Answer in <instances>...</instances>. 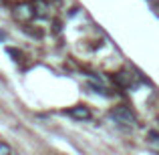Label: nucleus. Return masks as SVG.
<instances>
[{
  "label": "nucleus",
  "instance_id": "obj_1",
  "mask_svg": "<svg viewBox=\"0 0 159 155\" xmlns=\"http://www.w3.org/2000/svg\"><path fill=\"white\" fill-rule=\"evenodd\" d=\"M111 117L115 121H119V123H127V125H131V123H135V115L131 113V109H127V107H115L111 111Z\"/></svg>",
  "mask_w": 159,
  "mask_h": 155
},
{
  "label": "nucleus",
  "instance_id": "obj_2",
  "mask_svg": "<svg viewBox=\"0 0 159 155\" xmlns=\"http://www.w3.org/2000/svg\"><path fill=\"white\" fill-rule=\"evenodd\" d=\"M66 113H69L73 119H77V121H89V119H91V111H89V107H85V105H77V107H70Z\"/></svg>",
  "mask_w": 159,
  "mask_h": 155
},
{
  "label": "nucleus",
  "instance_id": "obj_3",
  "mask_svg": "<svg viewBox=\"0 0 159 155\" xmlns=\"http://www.w3.org/2000/svg\"><path fill=\"white\" fill-rule=\"evenodd\" d=\"M14 16L18 20H30L32 16H34V6H30V4H20V6H16Z\"/></svg>",
  "mask_w": 159,
  "mask_h": 155
},
{
  "label": "nucleus",
  "instance_id": "obj_4",
  "mask_svg": "<svg viewBox=\"0 0 159 155\" xmlns=\"http://www.w3.org/2000/svg\"><path fill=\"white\" fill-rule=\"evenodd\" d=\"M113 81H115L119 87H123V89H129V87H133V75L121 71V73H117L115 77H113Z\"/></svg>",
  "mask_w": 159,
  "mask_h": 155
},
{
  "label": "nucleus",
  "instance_id": "obj_5",
  "mask_svg": "<svg viewBox=\"0 0 159 155\" xmlns=\"http://www.w3.org/2000/svg\"><path fill=\"white\" fill-rule=\"evenodd\" d=\"M32 6H34V16H39V18H47V16H48V4L47 2L36 0Z\"/></svg>",
  "mask_w": 159,
  "mask_h": 155
},
{
  "label": "nucleus",
  "instance_id": "obj_6",
  "mask_svg": "<svg viewBox=\"0 0 159 155\" xmlns=\"http://www.w3.org/2000/svg\"><path fill=\"white\" fill-rule=\"evenodd\" d=\"M87 87H89V89H91V93H99V95H107V89H105V87H103V85H101V81H99V83H89V85H87Z\"/></svg>",
  "mask_w": 159,
  "mask_h": 155
},
{
  "label": "nucleus",
  "instance_id": "obj_7",
  "mask_svg": "<svg viewBox=\"0 0 159 155\" xmlns=\"http://www.w3.org/2000/svg\"><path fill=\"white\" fill-rule=\"evenodd\" d=\"M6 52L10 54L14 61H20V51H16V48H10V47H8V48H6Z\"/></svg>",
  "mask_w": 159,
  "mask_h": 155
},
{
  "label": "nucleus",
  "instance_id": "obj_8",
  "mask_svg": "<svg viewBox=\"0 0 159 155\" xmlns=\"http://www.w3.org/2000/svg\"><path fill=\"white\" fill-rule=\"evenodd\" d=\"M147 137H149V141H151V143H159V133L157 131H149Z\"/></svg>",
  "mask_w": 159,
  "mask_h": 155
},
{
  "label": "nucleus",
  "instance_id": "obj_9",
  "mask_svg": "<svg viewBox=\"0 0 159 155\" xmlns=\"http://www.w3.org/2000/svg\"><path fill=\"white\" fill-rule=\"evenodd\" d=\"M0 153H10V147L6 143H0Z\"/></svg>",
  "mask_w": 159,
  "mask_h": 155
},
{
  "label": "nucleus",
  "instance_id": "obj_10",
  "mask_svg": "<svg viewBox=\"0 0 159 155\" xmlns=\"http://www.w3.org/2000/svg\"><path fill=\"white\" fill-rule=\"evenodd\" d=\"M4 39H6V34H4V32H2V30H0V43H2V40H4Z\"/></svg>",
  "mask_w": 159,
  "mask_h": 155
}]
</instances>
